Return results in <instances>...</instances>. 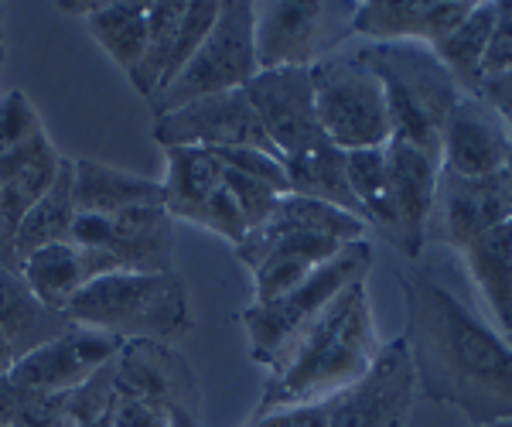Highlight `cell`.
<instances>
[{
  "instance_id": "cell-18",
  "label": "cell",
  "mask_w": 512,
  "mask_h": 427,
  "mask_svg": "<svg viewBox=\"0 0 512 427\" xmlns=\"http://www.w3.org/2000/svg\"><path fill=\"white\" fill-rule=\"evenodd\" d=\"M342 246L345 243L328 240V236L287 233L267 243L236 246V257L250 267L253 301L263 305V301H274L280 294L294 291L297 284H304L318 267H325Z\"/></svg>"
},
{
  "instance_id": "cell-1",
  "label": "cell",
  "mask_w": 512,
  "mask_h": 427,
  "mask_svg": "<svg viewBox=\"0 0 512 427\" xmlns=\"http://www.w3.org/2000/svg\"><path fill=\"white\" fill-rule=\"evenodd\" d=\"M407 332L417 387L427 400L454 407L475 427L512 417V346L465 298L431 270H403Z\"/></svg>"
},
{
  "instance_id": "cell-20",
  "label": "cell",
  "mask_w": 512,
  "mask_h": 427,
  "mask_svg": "<svg viewBox=\"0 0 512 427\" xmlns=\"http://www.w3.org/2000/svg\"><path fill=\"white\" fill-rule=\"evenodd\" d=\"M171 250H175V233L164 205H140V209H123L110 216L106 253H113L123 270L168 274Z\"/></svg>"
},
{
  "instance_id": "cell-32",
  "label": "cell",
  "mask_w": 512,
  "mask_h": 427,
  "mask_svg": "<svg viewBox=\"0 0 512 427\" xmlns=\"http://www.w3.org/2000/svg\"><path fill=\"white\" fill-rule=\"evenodd\" d=\"M62 154L55 151V144H48L45 151L35 154L28 164H21L11 178L0 188V226H4L7 240L14 243V233H18V223L24 219V212L35 205L41 195L48 192V185L59 175Z\"/></svg>"
},
{
  "instance_id": "cell-31",
  "label": "cell",
  "mask_w": 512,
  "mask_h": 427,
  "mask_svg": "<svg viewBox=\"0 0 512 427\" xmlns=\"http://www.w3.org/2000/svg\"><path fill=\"white\" fill-rule=\"evenodd\" d=\"M185 7H188V0H151V4H147V48H144V59H140L137 72L130 76L134 89L144 100H151L161 89L164 72H168L171 45H175L181 18H185Z\"/></svg>"
},
{
  "instance_id": "cell-35",
  "label": "cell",
  "mask_w": 512,
  "mask_h": 427,
  "mask_svg": "<svg viewBox=\"0 0 512 427\" xmlns=\"http://www.w3.org/2000/svg\"><path fill=\"white\" fill-rule=\"evenodd\" d=\"M219 0H192L185 7V18H181V28L175 35V45H171V55H168V72H164V82L161 89L168 86L171 79L192 62V55L198 52V45L205 41V35L212 31V24L219 18Z\"/></svg>"
},
{
  "instance_id": "cell-40",
  "label": "cell",
  "mask_w": 512,
  "mask_h": 427,
  "mask_svg": "<svg viewBox=\"0 0 512 427\" xmlns=\"http://www.w3.org/2000/svg\"><path fill=\"white\" fill-rule=\"evenodd\" d=\"M250 427H328V400L270 410V414L250 417Z\"/></svg>"
},
{
  "instance_id": "cell-41",
  "label": "cell",
  "mask_w": 512,
  "mask_h": 427,
  "mask_svg": "<svg viewBox=\"0 0 512 427\" xmlns=\"http://www.w3.org/2000/svg\"><path fill=\"white\" fill-rule=\"evenodd\" d=\"M472 96H478L482 103H489L506 127H512V72H499V76H482L478 86L472 89Z\"/></svg>"
},
{
  "instance_id": "cell-9",
  "label": "cell",
  "mask_w": 512,
  "mask_h": 427,
  "mask_svg": "<svg viewBox=\"0 0 512 427\" xmlns=\"http://www.w3.org/2000/svg\"><path fill=\"white\" fill-rule=\"evenodd\" d=\"M113 393L137 397L171 414L175 427H202V393L198 376L185 356L154 339L123 342L113 356Z\"/></svg>"
},
{
  "instance_id": "cell-19",
  "label": "cell",
  "mask_w": 512,
  "mask_h": 427,
  "mask_svg": "<svg viewBox=\"0 0 512 427\" xmlns=\"http://www.w3.org/2000/svg\"><path fill=\"white\" fill-rule=\"evenodd\" d=\"M113 270H123L113 253L82 250L76 243H55L31 253L21 264V277L41 305L65 315V308L72 305V298H76L82 287L113 274Z\"/></svg>"
},
{
  "instance_id": "cell-50",
  "label": "cell",
  "mask_w": 512,
  "mask_h": 427,
  "mask_svg": "<svg viewBox=\"0 0 512 427\" xmlns=\"http://www.w3.org/2000/svg\"><path fill=\"white\" fill-rule=\"evenodd\" d=\"M509 134H512V127H509Z\"/></svg>"
},
{
  "instance_id": "cell-39",
  "label": "cell",
  "mask_w": 512,
  "mask_h": 427,
  "mask_svg": "<svg viewBox=\"0 0 512 427\" xmlns=\"http://www.w3.org/2000/svg\"><path fill=\"white\" fill-rule=\"evenodd\" d=\"M110 427H175V421H171V414H164L161 407L147 404V400L113 393V400H110Z\"/></svg>"
},
{
  "instance_id": "cell-22",
  "label": "cell",
  "mask_w": 512,
  "mask_h": 427,
  "mask_svg": "<svg viewBox=\"0 0 512 427\" xmlns=\"http://www.w3.org/2000/svg\"><path fill=\"white\" fill-rule=\"evenodd\" d=\"M164 212L171 219H185V223H202L205 209L216 195L226 188L222 182V164L205 147H164Z\"/></svg>"
},
{
  "instance_id": "cell-30",
  "label": "cell",
  "mask_w": 512,
  "mask_h": 427,
  "mask_svg": "<svg viewBox=\"0 0 512 427\" xmlns=\"http://www.w3.org/2000/svg\"><path fill=\"white\" fill-rule=\"evenodd\" d=\"M345 175L349 188L359 202L362 223L376 226L390 243H396V219L390 202V171H386V144L369 147V151L345 154Z\"/></svg>"
},
{
  "instance_id": "cell-6",
  "label": "cell",
  "mask_w": 512,
  "mask_h": 427,
  "mask_svg": "<svg viewBox=\"0 0 512 427\" xmlns=\"http://www.w3.org/2000/svg\"><path fill=\"white\" fill-rule=\"evenodd\" d=\"M311 86H315L318 127L338 151L349 154L390 144V106H386L383 82L366 62L362 48L335 52L315 62Z\"/></svg>"
},
{
  "instance_id": "cell-34",
  "label": "cell",
  "mask_w": 512,
  "mask_h": 427,
  "mask_svg": "<svg viewBox=\"0 0 512 427\" xmlns=\"http://www.w3.org/2000/svg\"><path fill=\"white\" fill-rule=\"evenodd\" d=\"M110 400H113V359L89 383L69 393L62 414L52 427H110Z\"/></svg>"
},
{
  "instance_id": "cell-13",
  "label": "cell",
  "mask_w": 512,
  "mask_h": 427,
  "mask_svg": "<svg viewBox=\"0 0 512 427\" xmlns=\"http://www.w3.org/2000/svg\"><path fill=\"white\" fill-rule=\"evenodd\" d=\"M120 346L123 339H117V335L72 325L59 339L21 356L4 376L14 387L31 393H72L93 380L99 369L117 356Z\"/></svg>"
},
{
  "instance_id": "cell-33",
  "label": "cell",
  "mask_w": 512,
  "mask_h": 427,
  "mask_svg": "<svg viewBox=\"0 0 512 427\" xmlns=\"http://www.w3.org/2000/svg\"><path fill=\"white\" fill-rule=\"evenodd\" d=\"M45 123L21 89H7L0 96V161H24L48 147Z\"/></svg>"
},
{
  "instance_id": "cell-24",
  "label": "cell",
  "mask_w": 512,
  "mask_h": 427,
  "mask_svg": "<svg viewBox=\"0 0 512 427\" xmlns=\"http://www.w3.org/2000/svg\"><path fill=\"white\" fill-rule=\"evenodd\" d=\"M366 223L359 216L345 209H335L328 202H318V199H304V195H280L277 209L270 212V219L263 223L260 229L246 233V246L253 243H267V240H277V236H287V233H311V236H328V240H338V243H359L366 240ZM239 243V246H243Z\"/></svg>"
},
{
  "instance_id": "cell-43",
  "label": "cell",
  "mask_w": 512,
  "mask_h": 427,
  "mask_svg": "<svg viewBox=\"0 0 512 427\" xmlns=\"http://www.w3.org/2000/svg\"><path fill=\"white\" fill-rule=\"evenodd\" d=\"M55 7H59L62 14H79V18H89V14H93L96 7H99V0H89V4H86V0H82V4H72V0H65V4H55Z\"/></svg>"
},
{
  "instance_id": "cell-46",
  "label": "cell",
  "mask_w": 512,
  "mask_h": 427,
  "mask_svg": "<svg viewBox=\"0 0 512 427\" xmlns=\"http://www.w3.org/2000/svg\"><path fill=\"white\" fill-rule=\"evenodd\" d=\"M4 24H7V11H4V4H0V35H4Z\"/></svg>"
},
{
  "instance_id": "cell-47",
  "label": "cell",
  "mask_w": 512,
  "mask_h": 427,
  "mask_svg": "<svg viewBox=\"0 0 512 427\" xmlns=\"http://www.w3.org/2000/svg\"><path fill=\"white\" fill-rule=\"evenodd\" d=\"M7 62V45H4V38H0V65Z\"/></svg>"
},
{
  "instance_id": "cell-36",
  "label": "cell",
  "mask_w": 512,
  "mask_h": 427,
  "mask_svg": "<svg viewBox=\"0 0 512 427\" xmlns=\"http://www.w3.org/2000/svg\"><path fill=\"white\" fill-rule=\"evenodd\" d=\"M212 154L219 158L222 168L239 171V175L253 178V182L274 188L277 195H291V182H287L284 158H277V154L253 151V147H219V151H212Z\"/></svg>"
},
{
  "instance_id": "cell-16",
  "label": "cell",
  "mask_w": 512,
  "mask_h": 427,
  "mask_svg": "<svg viewBox=\"0 0 512 427\" xmlns=\"http://www.w3.org/2000/svg\"><path fill=\"white\" fill-rule=\"evenodd\" d=\"M509 127L489 103L461 93L441 130V168L465 178L502 175L509 151Z\"/></svg>"
},
{
  "instance_id": "cell-17",
  "label": "cell",
  "mask_w": 512,
  "mask_h": 427,
  "mask_svg": "<svg viewBox=\"0 0 512 427\" xmlns=\"http://www.w3.org/2000/svg\"><path fill=\"white\" fill-rule=\"evenodd\" d=\"M386 171H390V202L396 219L393 246L400 253H407V257H420V250L427 246L424 233L434 205L441 161L414 144L400 141V137H390V144H386Z\"/></svg>"
},
{
  "instance_id": "cell-42",
  "label": "cell",
  "mask_w": 512,
  "mask_h": 427,
  "mask_svg": "<svg viewBox=\"0 0 512 427\" xmlns=\"http://www.w3.org/2000/svg\"><path fill=\"white\" fill-rule=\"evenodd\" d=\"M0 267H11V270H21L18 257H14V243L7 240L4 226H0Z\"/></svg>"
},
{
  "instance_id": "cell-14",
  "label": "cell",
  "mask_w": 512,
  "mask_h": 427,
  "mask_svg": "<svg viewBox=\"0 0 512 427\" xmlns=\"http://www.w3.org/2000/svg\"><path fill=\"white\" fill-rule=\"evenodd\" d=\"M243 93L280 158H291L321 137L311 69H263L246 82Z\"/></svg>"
},
{
  "instance_id": "cell-5",
  "label": "cell",
  "mask_w": 512,
  "mask_h": 427,
  "mask_svg": "<svg viewBox=\"0 0 512 427\" xmlns=\"http://www.w3.org/2000/svg\"><path fill=\"white\" fill-rule=\"evenodd\" d=\"M373 270V246L369 240L345 243L342 250L318 267L304 284L294 291L280 294L274 301H263L239 311V325L246 332V346H250V359L260 366H274V359L284 352L297 335L304 332L315 318L325 311L338 294L355 281H366Z\"/></svg>"
},
{
  "instance_id": "cell-15",
  "label": "cell",
  "mask_w": 512,
  "mask_h": 427,
  "mask_svg": "<svg viewBox=\"0 0 512 427\" xmlns=\"http://www.w3.org/2000/svg\"><path fill=\"white\" fill-rule=\"evenodd\" d=\"M475 0H366L355 7L352 35L369 38V45L417 41L434 48L472 14Z\"/></svg>"
},
{
  "instance_id": "cell-48",
  "label": "cell",
  "mask_w": 512,
  "mask_h": 427,
  "mask_svg": "<svg viewBox=\"0 0 512 427\" xmlns=\"http://www.w3.org/2000/svg\"><path fill=\"white\" fill-rule=\"evenodd\" d=\"M489 427H512V417H509V421H499V424H489Z\"/></svg>"
},
{
  "instance_id": "cell-7",
  "label": "cell",
  "mask_w": 512,
  "mask_h": 427,
  "mask_svg": "<svg viewBox=\"0 0 512 427\" xmlns=\"http://www.w3.org/2000/svg\"><path fill=\"white\" fill-rule=\"evenodd\" d=\"M359 4L274 0L253 4V48L263 69H311L352 38Z\"/></svg>"
},
{
  "instance_id": "cell-8",
  "label": "cell",
  "mask_w": 512,
  "mask_h": 427,
  "mask_svg": "<svg viewBox=\"0 0 512 427\" xmlns=\"http://www.w3.org/2000/svg\"><path fill=\"white\" fill-rule=\"evenodd\" d=\"M256 72H260V65H256L253 48V4L229 0L219 7V18L198 45L192 62L147 103H151L154 117H164V113L205 100V96L243 89Z\"/></svg>"
},
{
  "instance_id": "cell-4",
  "label": "cell",
  "mask_w": 512,
  "mask_h": 427,
  "mask_svg": "<svg viewBox=\"0 0 512 427\" xmlns=\"http://www.w3.org/2000/svg\"><path fill=\"white\" fill-rule=\"evenodd\" d=\"M362 55L383 82L393 137L441 161L444 120L461 100V89L451 79V72L437 62L431 48L417 45V41L362 45Z\"/></svg>"
},
{
  "instance_id": "cell-23",
  "label": "cell",
  "mask_w": 512,
  "mask_h": 427,
  "mask_svg": "<svg viewBox=\"0 0 512 427\" xmlns=\"http://www.w3.org/2000/svg\"><path fill=\"white\" fill-rule=\"evenodd\" d=\"M72 328V322L59 311L45 308L28 291L21 270L0 267V335L7 339L14 359L28 356L31 349L59 339Z\"/></svg>"
},
{
  "instance_id": "cell-11",
  "label": "cell",
  "mask_w": 512,
  "mask_h": 427,
  "mask_svg": "<svg viewBox=\"0 0 512 427\" xmlns=\"http://www.w3.org/2000/svg\"><path fill=\"white\" fill-rule=\"evenodd\" d=\"M509 219H512V202L502 175L465 178L441 168L437 171L434 205H431V216H427L424 240L465 253L478 236L509 223Z\"/></svg>"
},
{
  "instance_id": "cell-49",
  "label": "cell",
  "mask_w": 512,
  "mask_h": 427,
  "mask_svg": "<svg viewBox=\"0 0 512 427\" xmlns=\"http://www.w3.org/2000/svg\"><path fill=\"white\" fill-rule=\"evenodd\" d=\"M506 342H509V346H512V332H509V335H506Z\"/></svg>"
},
{
  "instance_id": "cell-12",
  "label": "cell",
  "mask_w": 512,
  "mask_h": 427,
  "mask_svg": "<svg viewBox=\"0 0 512 427\" xmlns=\"http://www.w3.org/2000/svg\"><path fill=\"white\" fill-rule=\"evenodd\" d=\"M151 134L161 147H205V151L253 147V151L277 154V147L267 141V134H263L260 120H256L243 89L178 106V110L158 117Z\"/></svg>"
},
{
  "instance_id": "cell-3",
  "label": "cell",
  "mask_w": 512,
  "mask_h": 427,
  "mask_svg": "<svg viewBox=\"0 0 512 427\" xmlns=\"http://www.w3.org/2000/svg\"><path fill=\"white\" fill-rule=\"evenodd\" d=\"M72 325L110 332L123 342L154 339L175 342L195 328L192 308H188L185 281L168 274H140V270H113L99 277L72 298L65 308Z\"/></svg>"
},
{
  "instance_id": "cell-21",
  "label": "cell",
  "mask_w": 512,
  "mask_h": 427,
  "mask_svg": "<svg viewBox=\"0 0 512 427\" xmlns=\"http://www.w3.org/2000/svg\"><path fill=\"white\" fill-rule=\"evenodd\" d=\"M72 195H76V212H93V216H117L123 209H140V205H164L161 178L130 175V171L89 158L72 161Z\"/></svg>"
},
{
  "instance_id": "cell-2",
  "label": "cell",
  "mask_w": 512,
  "mask_h": 427,
  "mask_svg": "<svg viewBox=\"0 0 512 427\" xmlns=\"http://www.w3.org/2000/svg\"><path fill=\"white\" fill-rule=\"evenodd\" d=\"M379 352L366 281H355L304 328L270 366V380L253 417L280 407L325 404L352 387Z\"/></svg>"
},
{
  "instance_id": "cell-10",
  "label": "cell",
  "mask_w": 512,
  "mask_h": 427,
  "mask_svg": "<svg viewBox=\"0 0 512 427\" xmlns=\"http://www.w3.org/2000/svg\"><path fill=\"white\" fill-rule=\"evenodd\" d=\"M417 397V373L407 342L379 346L373 366L328 400V427H407Z\"/></svg>"
},
{
  "instance_id": "cell-27",
  "label": "cell",
  "mask_w": 512,
  "mask_h": 427,
  "mask_svg": "<svg viewBox=\"0 0 512 427\" xmlns=\"http://www.w3.org/2000/svg\"><path fill=\"white\" fill-rule=\"evenodd\" d=\"M72 219H76L72 161L62 158L55 182L48 185V192L24 212V219L18 223V233H14V257H18V264H24L35 250H45V246H55V243H69Z\"/></svg>"
},
{
  "instance_id": "cell-38",
  "label": "cell",
  "mask_w": 512,
  "mask_h": 427,
  "mask_svg": "<svg viewBox=\"0 0 512 427\" xmlns=\"http://www.w3.org/2000/svg\"><path fill=\"white\" fill-rule=\"evenodd\" d=\"M499 72H512V0H495V24L482 62V76Z\"/></svg>"
},
{
  "instance_id": "cell-51",
  "label": "cell",
  "mask_w": 512,
  "mask_h": 427,
  "mask_svg": "<svg viewBox=\"0 0 512 427\" xmlns=\"http://www.w3.org/2000/svg\"><path fill=\"white\" fill-rule=\"evenodd\" d=\"M246 427H250V424H246Z\"/></svg>"
},
{
  "instance_id": "cell-25",
  "label": "cell",
  "mask_w": 512,
  "mask_h": 427,
  "mask_svg": "<svg viewBox=\"0 0 512 427\" xmlns=\"http://www.w3.org/2000/svg\"><path fill=\"white\" fill-rule=\"evenodd\" d=\"M284 168L287 182H291V195L328 202L335 209H345L362 219L359 202H355L349 188V175H345V151H338L325 134L291 154V158H284Z\"/></svg>"
},
{
  "instance_id": "cell-37",
  "label": "cell",
  "mask_w": 512,
  "mask_h": 427,
  "mask_svg": "<svg viewBox=\"0 0 512 427\" xmlns=\"http://www.w3.org/2000/svg\"><path fill=\"white\" fill-rule=\"evenodd\" d=\"M222 182H226L229 195H233L239 216H243V223H246V229H250V233H253V229H260L263 223H267L270 212H274V209H277V202H280V195L274 192V188L253 182V178L239 175V171L222 168Z\"/></svg>"
},
{
  "instance_id": "cell-44",
  "label": "cell",
  "mask_w": 512,
  "mask_h": 427,
  "mask_svg": "<svg viewBox=\"0 0 512 427\" xmlns=\"http://www.w3.org/2000/svg\"><path fill=\"white\" fill-rule=\"evenodd\" d=\"M14 363H18V359H14V352H11V346H7L4 335H0V376H4Z\"/></svg>"
},
{
  "instance_id": "cell-29",
  "label": "cell",
  "mask_w": 512,
  "mask_h": 427,
  "mask_svg": "<svg viewBox=\"0 0 512 427\" xmlns=\"http://www.w3.org/2000/svg\"><path fill=\"white\" fill-rule=\"evenodd\" d=\"M86 24L96 45L127 72V79L134 76L147 48V4H99Z\"/></svg>"
},
{
  "instance_id": "cell-45",
  "label": "cell",
  "mask_w": 512,
  "mask_h": 427,
  "mask_svg": "<svg viewBox=\"0 0 512 427\" xmlns=\"http://www.w3.org/2000/svg\"><path fill=\"white\" fill-rule=\"evenodd\" d=\"M502 182H506L509 202H512V141H509V151H506V164H502Z\"/></svg>"
},
{
  "instance_id": "cell-26",
  "label": "cell",
  "mask_w": 512,
  "mask_h": 427,
  "mask_svg": "<svg viewBox=\"0 0 512 427\" xmlns=\"http://www.w3.org/2000/svg\"><path fill=\"white\" fill-rule=\"evenodd\" d=\"M472 281L482 291L502 335L512 332V219L489 229L465 250Z\"/></svg>"
},
{
  "instance_id": "cell-28",
  "label": "cell",
  "mask_w": 512,
  "mask_h": 427,
  "mask_svg": "<svg viewBox=\"0 0 512 427\" xmlns=\"http://www.w3.org/2000/svg\"><path fill=\"white\" fill-rule=\"evenodd\" d=\"M492 24H495V4H475L472 14H468L448 38H441L431 48L437 55V62L451 72L454 82H458L461 93H472L478 86V79H482V62H485V52H489Z\"/></svg>"
}]
</instances>
